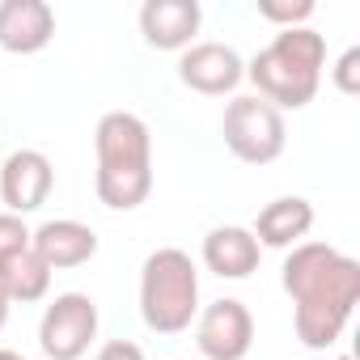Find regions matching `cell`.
Wrapping results in <instances>:
<instances>
[{
    "instance_id": "5bb4252c",
    "label": "cell",
    "mask_w": 360,
    "mask_h": 360,
    "mask_svg": "<svg viewBox=\"0 0 360 360\" xmlns=\"http://www.w3.org/2000/svg\"><path fill=\"white\" fill-rule=\"evenodd\" d=\"M314 229V204L301 200V195H280L271 200L259 221H255V242L259 246H271V250H292L305 242V233Z\"/></svg>"
},
{
    "instance_id": "603a6c76",
    "label": "cell",
    "mask_w": 360,
    "mask_h": 360,
    "mask_svg": "<svg viewBox=\"0 0 360 360\" xmlns=\"http://www.w3.org/2000/svg\"><path fill=\"white\" fill-rule=\"evenodd\" d=\"M187 360H191V356H187Z\"/></svg>"
},
{
    "instance_id": "9c48e42d",
    "label": "cell",
    "mask_w": 360,
    "mask_h": 360,
    "mask_svg": "<svg viewBox=\"0 0 360 360\" xmlns=\"http://www.w3.org/2000/svg\"><path fill=\"white\" fill-rule=\"evenodd\" d=\"M246 64L229 43H191L178 56V81L204 98H225L242 85Z\"/></svg>"
},
{
    "instance_id": "2e32d148",
    "label": "cell",
    "mask_w": 360,
    "mask_h": 360,
    "mask_svg": "<svg viewBox=\"0 0 360 360\" xmlns=\"http://www.w3.org/2000/svg\"><path fill=\"white\" fill-rule=\"evenodd\" d=\"M259 18L280 30H297L314 18V0H259Z\"/></svg>"
},
{
    "instance_id": "8fae6325",
    "label": "cell",
    "mask_w": 360,
    "mask_h": 360,
    "mask_svg": "<svg viewBox=\"0 0 360 360\" xmlns=\"http://www.w3.org/2000/svg\"><path fill=\"white\" fill-rule=\"evenodd\" d=\"M56 39V9L47 0H0V47L9 56H34Z\"/></svg>"
},
{
    "instance_id": "8992f818",
    "label": "cell",
    "mask_w": 360,
    "mask_h": 360,
    "mask_svg": "<svg viewBox=\"0 0 360 360\" xmlns=\"http://www.w3.org/2000/svg\"><path fill=\"white\" fill-rule=\"evenodd\" d=\"M98 339V301L89 292H60L39 322V347L47 360H81Z\"/></svg>"
},
{
    "instance_id": "d6986e66",
    "label": "cell",
    "mask_w": 360,
    "mask_h": 360,
    "mask_svg": "<svg viewBox=\"0 0 360 360\" xmlns=\"http://www.w3.org/2000/svg\"><path fill=\"white\" fill-rule=\"evenodd\" d=\"M94 360H144V352L131 339H110V343H102V352Z\"/></svg>"
},
{
    "instance_id": "7a4b0ae2",
    "label": "cell",
    "mask_w": 360,
    "mask_h": 360,
    "mask_svg": "<svg viewBox=\"0 0 360 360\" xmlns=\"http://www.w3.org/2000/svg\"><path fill=\"white\" fill-rule=\"evenodd\" d=\"M98 153V200L110 212H131L153 195V136L148 123L131 110H110L94 131Z\"/></svg>"
},
{
    "instance_id": "5b68a950",
    "label": "cell",
    "mask_w": 360,
    "mask_h": 360,
    "mask_svg": "<svg viewBox=\"0 0 360 360\" xmlns=\"http://www.w3.org/2000/svg\"><path fill=\"white\" fill-rule=\"evenodd\" d=\"M221 136H225V148L246 161V165H271L284 144H288V127H284V115L263 102L259 94L250 98H233L225 106V119H221Z\"/></svg>"
},
{
    "instance_id": "9a60e30c",
    "label": "cell",
    "mask_w": 360,
    "mask_h": 360,
    "mask_svg": "<svg viewBox=\"0 0 360 360\" xmlns=\"http://www.w3.org/2000/svg\"><path fill=\"white\" fill-rule=\"evenodd\" d=\"M47 288H51V267L34 250H22V255H13V259L0 263V292L9 297V305L13 301H22V305L43 301Z\"/></svg>"
},
{
    "instance_id": "ffe728a7",
    "label": "cell",
    "mask_w": 360,
    "mask_h": 360,
    "mask_svg": "<svg viewBox=\"0 0 360 360\" xmlns=\"http://www.w3.org/2000/svg\"><path fill=\"white\" fill-rule=\"evenodd\" d=\"M5 322H9V297L0 292V330H5Z\"/></svg>"
},
{
    "instance_id": "ba28073f",
    "label": "cell",
    "mask_w": 360,
    "mask_h": 360,
    "mask_svg": "<svg viewBox=\"0 0 360 360\" xmlns=\"http://www.w3.org/2000/svg\"><path fill=\"white\" fill-rule=\"evenodd\" d=\"M51 187H56V169L39 148H18L0 165V208L13 217L39 212L47 204Z\"/></svg>"
},
{
    "instance_id": "ac0fdd59",
    "label": "cell",
    "mask_w": 360,
    "mask_h": 360,
    "mask_svg": "<svg viewBox=\"0 0 360 360\" xmlns=\"http://www.w3.org/2000/svg\"><path fill=\"white\" fill-rule=\"evenodd\" d=\"M330 77H335V89H339V94H360V47H347V51L335 60Z\"/></svg>"
},
{
    "instance_id": "4fadbf2b",
    "label": "cell",
    "mask_w": 360,
    "mask_h": 360,
    "mask_svg": "<svg viewBox=\"0 0 360 360\" xmlns=\"http://www.w3.org/2000/svg\"><path fill=\"white\" fill-rule=\"evenodd\" d=\"M263 246L255 242V233L246 225H217L204 238V267L221 280H246L259 271Z\"/></svg>"
},
{
    "instance_id": "7c38bea8",
    "label": "cell",
    "mask_w": 360,
    "mask_h": 360,
    "mask_svg": "<svg viewBox=\"0 0 360 360\" xmlns=\"http://www.w3.org/2000/svg\"><path fill=\"white\" fill-rule=\"evenodd\" d=\"M30 250L51 271H68V267H81L98 255V233L81 221H47L30 233Z\"/></svg>"
},
{
    "instance_id": "3957f363",
    "label": "cell",
    "mask_w": 360,
    "mask_h": 360,
    "mask_svg": "<svg viewBox=\"0 0 360 360\" xmlns=\"http://www.w3.org/2000/svg\"><path fill=\"white\" fill-rule=\"evenodd\" d=\"M322 64H326V39L309 26H297V30H280L246 64V77L255 81L259 98L284 115L314 102L322 85Z\"/></svg>"
},
{
    "instance_id": "277c9868",
    "label": "cell",
    "mask_w": 360,
    "mask_h": 360,
    "mask_svg": "<svg viewBox=\"0 0 360 360\" xmlns=\"http://www.w3.org/2000/svg\"><path fill=\"white\" fill-rule=\"evenodd\" d=\"M140 318L157 335H183L200 318V271L187 250L161 246L140 267Z\"/></svg>"
},
{
    "instance_id": "6da1fadb",
    "label": "cell",
    "mask_w": 360,
    "mask_h": 360,
    "mask_svg": "<svg viewBox=\"0 0 360 360\" xmlns=\"http://www.w3.org/2000/svg\"><path fill=\"white\" fill-rule=\"evenodd\" d=\"M280 284L292 297V326L301 347L326 352L339 343L360 301V263L330 242H301L280 267Z\"/></svg>"
},
{
    "instance_id": "e0dca14e",
    "label": "cell",
    "mask_w": 360,
    "mask_h": 360,
    "mask_svg": "<svg viewBox=\"0 0 360 360\" xmlns=\"http://www.w3.org/2000/svg\"><path fill=\"white\" fill-rule=\"evenodd\" d=\"M30 233H34V229H26L22 217L0 212V263L13 259V255H22V250H30Z\"/></svg>"
},
{
    "instance_id": "44dd1931",
    "label": "cell",
    "mask_w": 360,
    "mask_h": 360,
    "mask_svg": "<svg viewBox=\"0 0 360 360\" xmlns=\"http://www.w3.org/2000/svg\"><path fill=\"white\" fill-rule=\"evenodd\" d=\"M0 360H26L22 352H13V347H0Z\"/></svg>"
},
{
    "instance_id": "30bf717a",
    "label": "cell",
    "mask_w": 360,
    "mask_h": 360,
    "mask_svg": "<svg viewBox=\"0 0 360 360\" xmlns=\"http://www.w3.org/2000/svg\"><path fill=\"white\" fill-rule=\"evenodd\" d=\"M200 0H144L140 5V34L157 51H187L200 34Z\"/></svg>"
},
{
    "instance_id": "52a82bcc",
    "label": "cell",
    "mask_w": 360,
    "mask_h": 360,
    "mask_svg": "<svg viewBox=\"0 0 360 360\" xmlns=\"http://www.w3.org/2000/svg\"><path fill=\"white\" fill-rule=\"evenodd\" d=\"M195 347L200 360H246L255 347V314L238 297L212 301L195 318Z\"/></svg>"
},
{
    "instance_id": "7402d4cb",
    "label": "cell",
    "mask_w": 360,
    "mask_h": 360,
    "mask_svg": "<svg viewBox=\"0 0 360 360\" xmlns=\"http://www.w3.org/2000/svg\"><path fill=\"white\" fill-rule=\"evenodd\" d=\"M335 360H352V356H335Z\"/></svg>"
}]
</instances>
